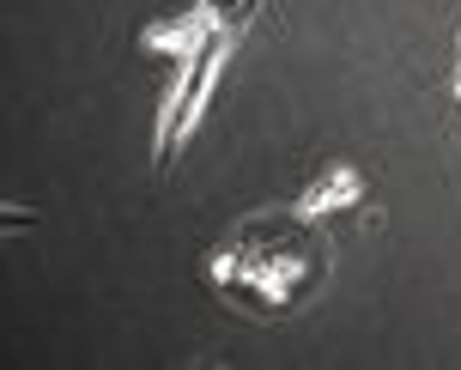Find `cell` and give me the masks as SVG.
<instances>
[{
  "label": "cell",
  "mask_w": 461,
  "mask_h": 370,
  "mask_svg": "<svg viewBox=\"0 0 461 370\" xmlns=\"http://www.w3.org/2000/svg\"><path fill=\"white\" fill-rule=\"evenodd\" d=\"M358 194H365V176H358L352 164H334V170H322L316 183L303 188L298 219H322V212H346V207H358Z\"/></svg>",
  "instance_id": "obj_3"
},
{
  "label": "cell",
  "mask_w": 461,
  "mask_h": 370,
  "mask_svg": "<svg viewBox=\"0 0 461 370\" xmlns=\"http://www.w3.org/2000/svg\"><path fill=\"white\" fill-rule=\"evenodd\" d=\"M456 92H461V61H456Z\"/></svg>",
  "instance_id": "obj_4"
},
{
  "label": "cell",
  "mask_w": 461,
  "mask_h": 370,
  "mask_svg": "<svg viewBox=\"0 0 461 370\" xmlns=\"http://www.w3.org/2000/svg\"><path fill=\"white\" fill-rule=\"evenodd\" d=\"M230 37H237V31L219 24L207 43L183 61V79H176V92H170V104H164V122H158V170H170L176 152H183V140L194 134V122H201V110H207L212 79H219V68H225V55H230Z\"/></svg>",
  "instance_id": "obj_2"
},
{
  "label": "cell",
  "mask_w": 461,
  "mask_h": 370,
  "mask_svg": "<svg viewBox=\"0 0 461 370\" xmlns=\"http://www.w3.org/2000/svg\"><path fill=\"white\" fill-rule=\"evenodd\" d=\"M212 274L237 303H261V310H292L303 298V285L322 279V243L292 225V219H261L237 237L230 249H219Z\"/></svg>",
  "instance_id": "obj_1"
}]
</instances>
